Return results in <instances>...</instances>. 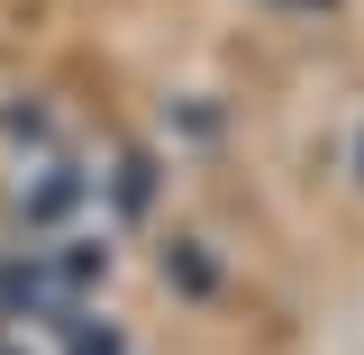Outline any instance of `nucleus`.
I'll list each match as a JSON object with an SVG mask.
<instances>
[{"mask_svg":"<svg viewBox=\"0 0 364 355\" xmlns=\"http://www.w3.org/2000/svg\"><path fill=\"white\" fill-rule=\"evenodd\" d=\"M0 146H9L18 174H28V146H46V119H37V110H0Z\"/></svg>","mask_w":364,"mask_h":355,"instance_id":"3","label":"nucleus"},{"mask_svg":"<svg viewBox=\"0 0 364 355\" xmlns=\"http://www.w3.org/2000/svg\"><path fill=\"white\" fill-rule=\"evenodd\" d=\"M73 355H119V337H91V328H73Z\"/></svg>","mask_w":364,"mask_h":355,"instance_id":"4","label":"nucleus"},{"mask_svg":"<svg viewBox=\"0 0 364 355\" xmlns=\"http://www.w3.org/2000/svg\"><path fill=\"white\" fill-rule=\"evenodd\" d=\"M91 273H109V246H91V237H64V246L46 255V282H64V292H82Z\"/></svg>","mask_w":364,"mask_h":355,"instance_id":"2","label":"nucleus"},{"mask_svg":"<svg viewBox=\"0 0 364 355\" xmlns=\"http://www.w3.org/2000/svg\"><path fill=\"white\" fill-rule=\"evenodd\" d=\"M73 201H82V174L73 164H37V182H18V219H37V228L73 219Z\"/></svg>","mask_w":364,"mask_h":355,"instance_id":"1","label":"nucleus"}]
</instances>
